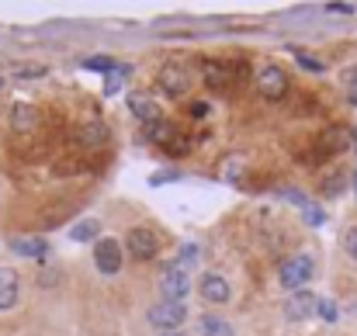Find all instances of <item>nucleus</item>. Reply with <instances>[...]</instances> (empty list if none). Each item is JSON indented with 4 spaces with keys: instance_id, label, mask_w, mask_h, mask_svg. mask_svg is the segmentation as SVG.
Masks as SVG:
<instances>
[{
    "instance_id": "obj_1",
    "label": "nucleus",
    "mask_w": 357,
    "mask_h": 336,
    "mask_svg": "<svg viewBox=\"0 0 357 336\" xmlns=\"http://www.w3.org/2000/svg\"><path fill=\"white\" fill-rule=\"evenodd\" d=\"M312 277V257L298 253V257H288L281 267H278V281L291 291H302V284Z\"/></svg>"
},
{
    "instance_id": "obj_2",
    "label": "nucleus",
    "mask_w": 357,
    "mask_h": 336,
    "mask_svg": "<svg viewBox=\"0 0 357 336\" xmlns=\"http://www.w3.org/2000/svg\"><path fill=\"white\" fill-rule=\"evenodd\" d=\"M191 80H195V77H191V70H188L184 63H177V59H174V63H167V66L160 70V87H163L170 98L188 94V91H191Z\"/></svg>"
},
{
    "instance_id": "obj_3",
    "label": "nucleus",
    "mask_w": 357,
    "mask_h": 336,
    "mask_svg": "<svg viewBox=\"0 0 357 336\" xmlns=\"http://www.w3.org/2000/svg\"><path fill=\"white\" fill-rule=\"evenodd\" d=\"M156 284H160L163 302H184V295L191 291V281H188L184 267H170V270H163Z\"/></svg>"
},
{
    "instance_id": "obj_4",
    "label": "nucleus",
    "mask_w": 357,
    "mask_h": 336,
    "mask_svg": "<svg viewBox=\"0 0 357 336\" xmlns=\"http://www.w3.org/2000/svg\"><path fill=\"white\" fill-rule=\"evenodd\" d=\"M316 312H319V298L312 291H305V288L295 291V295H288V302H284V319L288 323H305Z\"/></svg>"
},
{
    "instance_id": "obj_5",
    "label": "nucleus",
    "mask_w": 357,
    "mask_h": 336,
    "mask_svg": "<svg viewBox=\"0 0 357 336\" xmlns=\"http://www.w3.org/2000/svg\"><path fill=\"white\" fill-rule=\"evenodd\" d=\"M184 305L181 302H160V305H153L149 309V323L156 326V330H163V333H177V326L184 323Z\"/></svg>"
},
{
    "instance_id": "obj_6",
    "label": "nucleus",
    "mask_w": 357,
    "mask_h": 336,
    "mask_svg": "<svg viewBox=\"0 0 357 336\" xmlns=\"http://www.w3.org/2000/svg\"><path fill=\"white\" fill-rule=\"evenodd\" d=\"M125 243H128V253H132L135 260H153L156 250H160V239H156L153 229H132V232L125 236Z\"/></svg>"
},
{
    "instance_id": "obj_7",
    "label": "nucleus",
    "mask_w": 357,
    "mask_h": 336,
    "mask_svg": "<svg viewBox=\"0 0 357 336\" xmlns=\"http://www.w3.org/2000/svg\"><path fill=\"white\" fill-rule=\"evenodd\" d=\"M257 91H260L267 101H278V98L288 91V77H284V70H278V66L260 70V77H257Z\"/></svg>"
},
{
    "instance_id": "obj_8",
    "label": "nucleus",
    "mask_w": 357,
    "mask_h": 336,
    "mask_svg": "<svg viewBox=\"0 0 357 336\" xmlns=\"http://www.w3.org/2000/svg\"><path fill=\"white\" fill-rule=\"evenodd\" d=\"M94 264L101 274H119L121 270V246L119 239H101L94 250Z\"/></svg>"
},
{
    "instance_id": "obj_9",
    "label": "nucleus",
    "mask_w": 357,
    "mask_h": 336,
    "mask_svg": "<svg viewBox=\"0 0 357 336\" xmlns=\"http://www.w3.org/2000/svg\"><path fill=\"white\" fill-rule=\"evenodd\" d=\"M198 295H202L208 305H226V302H229V284H226V277H219V274H205Z\"/></svg>"
},
{
    "instance_id": "obj_10",
    "label": "nucleus",
    "mask_w": 357,
    "mask_h": 336,
    "mask_svg": "<svg viewBox=\"0 0 357 336\" xmlns=\"http://www.w3.org/2000/svg\"><path fill=\"white\" fill-rule=\"evenodd\" d=\"M128 108H132V114H135L139 121H146V125H160V108H156L149 98L132 94V98H128Z\"/></svg>"
},
{
    "instance_id": "obj_11",
    "label": "nucleus",
    "mask_w": 357,
    "mask_h": 336,
    "mask_svg": "<svg viewBox=\"0 0 357 336\" xmlns=\"http://www.w3.org/2000/svg\"><path fill=\"white\" fill-rule=\"evenodd\" d=\"M17 302V274L10 267H0V309H10Z\"/></svg>"
},
{
    "instance_id": "obj_12",
    "label": "nucleus",
    "mask_w": 357,
    "mask_h": 336,
    "mask_svg": "<svg viewBox=\"0 0 357 336\" xmlns=\"http://www.w3.org/2000/svg\"><path fill=\"white\" fill-rule=\"evenodd\" d=\"M35 121H38V112H35L31 105H24V101H17V105H14V128H17V132L35 128Z\"/></svg>"
},
{
    "instance_id": "obj_13",
    "label": "nucleus",
    "mask_w": 357,
    "mask_h": 336,
    "mask_svg": "<svg viewBox=\"0 0 357 336\" xmlns=\"http://www.w3.org/2000/svg\"><path fill=\"white\" fill-rule=\"evenodd\" d=\"M198 326H202L205 336H233V326H229L226 319H219V316H202Z\"/></svg>"
},
{
    "instance_id": "obj_14",
    "label": "nucleus",
    "mask_w": 357,
    "mask_h": 336,
    "mask_svg": "<svg viewBox=\"0 0 357 336\" xmlns=\"http://www.w3.org/2000/svg\"><path fill=\"white\" fill-rule=\"evenodd\" d=\"M105 139H108L105 121H91V125H84V128H80V142H84V146H101Z\"/></svg>"
},
{
    "instance_id": "obj_15",
    "label": "nucleus",
    "mask_w": 357,
    "mask_h": 336,
    "mask_svg": "<svg viewBox=\"0 0 357 336\" xmlns=\"http://www.w3.org/2000/svg\"><path fill=\"white\" fill-rule=\"evenodd\" d=\"M10 246H14V253H21V257H45V253H49V246H45L42 239H31V243H24V239H14Z\"/></svg>"
},
{
    "instance_id": "obj_16",
    "label": "nucleus",
    "mask_w": 357,
    "mask_h": 336,
    "mask_svg": "<svg viewBox=\"0 0 357 336\" xmlns=\"http://www.w3.org/2000/svg\"><path fill=\"white\" fill-rule=\"evenodd\" d=\"M205 80H208L212 87H222V84L229 80V73H226L222 63H205Z\"/></svg>"
},
{
    "instance_id": "obj_17",
    "label": "nucleus",
    "mask_w": 357,
    "mask_h": 336,
    "mask_svg": "<svg viewBox=\"0 0 357 336\" xmlns=\"http://www.w3.org/2000/svg\"><path fill=\"white\" fill-rule=\"evenodd\" d=\"M84 66L98 70V73H115V59H108V56H91V59H84Z\"/></svg>"
},
{
    "instance_id": "obj_18",
    "label": "nucleus",
    "mask_w": 357,
    "mask_h": 336,
    "mask_svg": "<svg viewBox=\"0 0 357 336\" xmlns=\"http://www.w3.org/2000/svg\"><path fill=\"white\" fill-rule=\"evenodd\" d=\"M77 243H84V239H94L98 236V222L94 219H87V222H80V225H73V232H70Z\"/></svg>"
},
{
    "instance_id": "obj_19",
    "label": "nucleus",
    "mask_w": 357,
    "mask_h": 336,
    "mask_svg": "<svg viewBox=\"0 0 357 336\" xmlns=\"http://www.w3.org/2000/svg\"><path fill=\"white\" fill-rule=\"evenodd\" d=\"M319 316H323L326 323H337V305L326 302V298H319Z\"/></svg>"
},
{
    "instance_id": "obj_20",
    "label": "nucleus",
    "mask_w": 357,
    "mask_h": 336,
    "mask_svg": "<svg viewBox=\"0 0 357 336\" xmlns=\"http://www.w3.org/2000/svg\"><path fill=\"white\" fill-rule=\"evenodd\" d=\"M323 219H326V215H323L316 205H305V222L309 225H323Z\"/></svg>"
},
{
    "instance_id": "obj_21",
    "label": "nucleus",
    "mask_w": 357,
    "mask_h": 336,
    "mask_svg": "<svg viewBox=\"0 0 357 336\" xmlns=\"http://www.w3.org/2000/svg\"><path fill=\"white\" fill-rule=\"evenodd\" d=\"M298 63H302L305 70H312V73H323V63H319V59H312V56H302V52H298Z\"/></svg>"
},
{
    "instance_id": "obj_22",
    "label": "nucleus",
    "mask_w": 357,
    "mask_h": 336,
    "mask_svg": "<svg viewBox=\"0 0 357 336\" xmlns=\"http://www.w3.org/2000/svg\"><path fill=\"white\" fill-rule=\"evenodd\" d=\"M344 246H347V253H351V257H354V260H357V229H351V232H347V239H344Z\"/></svg>"
},
{
    "instance_id": "obj_23",
    "label": "nucleus",
    "mask_w": 357,
    "mask_h": 336,
    "mask_svg": "<svg viewBox=\"0 0 357 336\" xmlns=\"http://www.w3.org/2000/svg\"><path fill=\"white\" fill-rule=\"evenodd\" d=\"M42 66H17V77H42Z\"/></svg>"
},
{
    "instance_id": "obj_24",
    "label": "nucleus",
    "mask_w": 357,
    "mask_h": 336,
    "mask_svg": "<svg viewBox=\"0 0 357 336\" xmlns=\"http://www.w3.org/2000/svg\"><path fill=\"white\" fill-rule=\"evenodd\" d=\"M119 87H121V77H108V80H105V94H115Z\"/></svg>"
},
{
    "instance_id": "obj_25",
    "label": "nucleus",
    "mask_w": 357,
    "mask_h": 336,
    "mask_svg": "<svg viewBox=\"0 0 357 336\" xmlns=\"http://www.w3.org/2000/svg\"><path fill=\"white\" fill-rule=\"evenodd\" d=\"M330 10H333V14H354L351 3H330Z\"/></svg>"
},
{
    "instance_id": "obj_26",
    "label": "nucleus",
    "mask_w": 357,
    "mask_h": 336,
    "mask_svg": "<svg viewBox=\"0 0 357 336\" xmlns=\"http://www.w3.org/2000/svg\"><path fill=\"white\" fill-rule=\"evenodd\" d=\"M351 105H357V70L351 73Z\"/></svg>"
},
{
    "instance_id": "obj_27",
    "label": "nucleus",
    "mask_w": 357,
    "mask_h": 336,
    "mask_svg": "<svg viewBox=\"0 0 357 336\" xmlns=\"http://www.w3.org/2000/svg\"><path fill=\"white\" fill-rule=\"evenodd\" d=\"M205 112H208V105H191V114H195V118H202Z\"/></svg>"
},
{
    "instance_id": "obj_28",
    "label": "nucleus",
    "mask_w": 357,
    "mask_h": 336,
    "mask_svg": "<svg viewBox=\"0 0 357 336\" xmlns=\"http://www.w3.org/2000/svg\"><path fill=\"white\" fill-rule=\"evenodd\" d=\"M163 336H181V333H163Z\"/></svg>"
},
{
    "instance_id": "obj_29",
    "label": "nucleus",
    "mask_w": 357,
    "mask_h": 336,
    "mask_svg": "<svg viewBox=\"0 0 357 336\" xmlns=\"http://www.w3.org/2000/svg\"><path fill=\"white\" fill-rule=\"evenodd\" d=\"M0 87H3V77H0Z\"/></svg>"
}]
</instances>
